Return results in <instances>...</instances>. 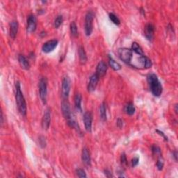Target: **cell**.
I'll return each instance as SVG.
<instances>
[{"mask_svg":"<svg viewBox=\"0 0 178 178\" xmlns=\"http://www.w3.org/2000/svg\"><path fill=\"white\" fill-rule=\"evenodd\" d=\"M63 16L62 15H58L54 20V27L56 29H58L60 26L61 25V24L63 23Z\"/></svg>","mask_w":178,"mask_h":178,"instance_id":"26","label":"cell"},{"mask_svg":"<svg viewBox=\"0 0 178 178\" xmlns=\"http://www.w3.org/2000/svg\"><path fill=\"white\" fill-rule=\"evenodd\" d=\"M125 111L126 113L129 115H132L135 113V107L134 105L132 103H129L125 107Z\"/></svg>","mask_w":178,"mask_h":178,"instance_id":"23","label":"cell"},{"mask_svg":"<svg viewBox=\"0 0 178 178\" xmlns=\"http://www.w3.org/2000/svg\"><path fill=\"white\" fill-rule=\"evenodd\" d=\"M173 157H175V161H177V151H175V152H173Z\"/></svg>","mask_w":178,"mask_h":178,"instance_id":"36","label":"cell"},{"mask_svg":"<svg viewBox=\"0 0 178 178\" xmlns=\"http://www.w3.org/2000/svg\"><path fill=\"white\" fill-rule=\"evenodd\" d=\"M107 70V65L104 61H101L98 63V66L96 68V74L99 77H102V76H104L106 74Z\"/></svg>","mask_w":178,"mask_h":178,"instance_id":"15","label":"cell"},{"mask_svg":"<svg viewBox=\"0 0 178 178\" xmlns=\"http://www.w3.org/2000/svg\"><path fill=\"white\" fill-rule=\"evenodd\" d=\"M147 81L153 96L155 97L160 96L162 93L163 88L156 74L154 73L149 74L147 76Z\"/></svg>","mask_w":178,"mask_h":178,"instance_id":"1","label":"cell"},{"mask_svg":"<svg viewBox=\"0 0 178 178\" xmlns=\"http://www.w3.org/2000/svg\"><path fill=\"white\" fill-rule=\"evenodd\" d=\"M100 77L96 74H93L90 77L89 83L88 84V90L89 92H93L96 90Z\"/></svg>","mask_w":178,"mask_h":178,"instance_id":"13","label":"cell"},{"mask_svg":"<svg viewBox=\"0 0 178 178\" xmlns=\"http://www.w3.org/2000/svg\"><path fill=\"white\" fill-rule=\"evenodd\" d=\"M117 126L119 128H121V129L122 127H123V121H122L121 119L118 118V119L117 120Z\"/></svg>","mask_w":178,"mask_h":178,"instance_id":"33","label":"cell"},{"mask_svg":"<svg viewBox=\"0 0 178 178\" xmlns=\"http://www.w3.org/2000/svg\"><path fill=\"white\" fill-rule=\"evenodd\" d=\"M109 19H110L113 24H116V25H119L121 24V20H119V18L117 17L115 14L113 13H109Z\"/></svg>","mask_w":178,"mask_h":178,"instance_id":"25","label":"cell"},{"mask_svg":"<svg viewBox=\"0 0 178 178\" xmlns=\"http://www.w3.org/2000/svg\"><path fill=\"white\" fill-rule=\"evenodd\" d=\"M70 86H71V82H70V77L68 76H65L62 80L61 86V94L63 99H67L69 96Z\"/></svg>","mask_w":178,"mask_h":178,"instance_id":"5","label":"cell"},{"mask_svg":"<svg viewBox=\"0 0 178 178\" xmlns=\"http://www.w3.org/2000/svg\"><path fill=\"white\" fill-rule=\"evenodd\" d=\"M144 34H145V36L146 37V38L148 39V40L152 41L154 34V25L150 23L146 24V26H145V29H144Z\"/></svg>","mask_w":178,"mask_h":178,"instance_id":"14","label":"cell"},{"mask_svg":"<svg viewBox=\"0 0 178 178\" xmlns=\"http://www.w3.org/2000/svg\"><path fill=\"white\" fill-rule=\"evenodd\" d=\"M61 111L62 114L66 119V121L69 119L70 117H72V115H73V113L71 111L70 103L68 102V101L66 99H63V100L61 102Z\"/></svg>","mask_w":178,"mask_h":178,"instance_id":"7","label":"cell"},{"mask_svg":"<svg viewBox=\"0 0 178 178\" xmlns=\"http://www.w3.org/2000/svg\"><path fill=\"white\" fill-rule=\"evenodd\" d=\"M157 133H159V135H160V136H163V138H164V139H165V140H166V141H167V140H168V138L166 137V136H165V134H163L162 132L159 131V130H157Z\"/></svg>","mask_w":178,"mask_h":178,"instance_id":"35","label":"cell"},{"mask_svg":"<svg viewBox=\"0 0 178 178\" xmlns=\"http://www.w3.org/2000/svg\"><path fill=\"white\" fill-rule=\"evenodd\" d=\"M82 160L84 164L87 167L90 166L91 165V159H90V154L88 149L85 147L83 148L82 152Z\"/></svg>","mask_w":178,"mask_h":178,"instance_id":"12","label":"cell"},{"mask_svg":"<svg viewBox=\"0 0 178 178\" xmlns=\"http://www.w3.org/2000/svg\"><path fill=\"white\" fill-rule=\"evenodd\" d=\"M79 60L82 64H84L87 61V56L85 51V49L82 46H80L79 47Z\"/></svg>","mask_w":178,"mask_h":178,"instance_id":"18","label":"cell"},{"mask_svg":"<svg viewBox=\"0 0 178 178\" xmlns=\"http://www.w3.org/2000/svg\"><path fill=\"white\" fill-rule=\"evenodd\" d=\"M104 174H105V175H106L107 177H113L112 174H111V172L109 171H108V170H105V171H104Z\"/></svg>","mask_w":178,"mask_h":178,"instance_id":"34","label":"cell"},{"mask_svg":"<svg viewBox=\"0 0 178 178\" xmlns=\"http://www.w3.org/2000/svg\"><path fill=\"white\" fill-rule=\"evenodd\" d=\"M121 163L123 165H127V157H126V155H125V153H123V154L121 155Z\"/></svg>","mask_w":178,"mask_h":178,"instance_id":"31","label":"cell"},{"mask_svg":"<svg viewBox=\"0 0 178 178\" xmlns=\"http://www.w3.org/2000/svg\"><path fill=\"white\" fill-rule=\"evenodd\" d=\"M37 26V20L34 15H29L27 18V26L26 30L28 33H33L36 29Z\"/></svg>","mask_w":178,"mask_h":178,"instance_id":"10","label":"cell"},{"mask_svg":"<svg viewBox=\"0 0 178 178\" xmlns=\"http://www.w3.org/2000/svg\"><path fill=\"white\" fill-rule=\"evenodd\" d=\"M82 96L80 93L76 94L75 97H74V104H75L76 109H77L79 111H82Z\"/></svg>","mask_w":178,"mask_h":178,"instance_id":"20","label":"cell"},{"mask_svg":"<svg viewBox=\"0 0 178 178\" xmlns=\"http://www.w3.org/2000/svg\"><path fill=\"white\" fill-rule=\"evenodd\" d=\"M132 49L133 50L134 52L139 54H144L143 51V49L137 43L134 42L132 43Z\"/></svg>","mask_w":178,"mask_h":178,"instance_id":"24","label":"cell"},{"mask_svg":"<svg viewBox=\"0 0 178 178\" xmlns=\"http://www.w3.org/2000/svg\"><path fill=\"white\" fill-rule=\"evenodd\" d=\"M15 100L18 111L22 116H26V103L21 91L20 82H17L15 84Z\"/></svg>","mask_w":178,"mask_h":178,"instance_id":"2","label":"cell"},{"mask_svg":"<svg viewBox=\"0 0 178 178\" xmlns=\"http://www.w3.org/2000/svg\"><path fill=\"white\" fill-rule=\"evenodd\" d=\"M163 164H164V163H163V159H162V157H159L158 159H157V168H158L159 171H161V170L163 169Z\"/></svg>","mask_w":178,"mask_h":178,"instance_id":"27","label":"cell"},{"mask_svg":"<svg viewBox=\"0 0 178 178\" xmlns=\"http://www.w3.org/2000/svg\"><path fill=\"white\" fill-rule=\"evenodd\" d=\"M152 151L153 152V154H154L156 155H159V156H161V149L159 148L157 146H153L152 147Z\"/></svg>","mask_w":178,"mask_h":178,"instance_id":"29","label":"cell"},{"mask_svg":"<svg viewBox=\"0 0 178 178\" xmlns=\"http://www.w3.org/2000/svg\"><path fill=\"white\" fill-rule=\"evenodd\" d=\"M92 122L93 115L92 113L89 111H87L84 115V123L86 130L88 132H91L92 130Z\"/></svg>","mask_w":178,"mask_h":178,"instance_id":"11","label":"cell"},{"mask_svg":"<svg viewBox=\"0 0 178 178\" xmlns=\"http://www.w3.org/2000/svg\"><path fill=\"white\" fill-rule=\"evenodd\" d=\"M93 19H94V13L92 11H88L86 13V17H85V24H84V29L85 34L87 36H90L93 32Z\"/></svg>","mask_w":178,"mask_h":178,"instance_id":"3","label":"cell"},{"mask_svg":"<svg viewBox=\"0 0 178 178\" xmlns=\"http://www.w3.org/2000/svg\"><path fill=\"white\" fill-rule=\"evenodd\" d=\"M39 96L43 102V104H46L47 96V80L45 77H42L40 79L38 84Z\"/></svg>","mask_w":178,"mask_h":178,"instance_id":"4","label":"cell"},{"mask_svg":"<svg viewBox=\"0 0 178 178\" xmlns=\"http://www.w3.org/2000/svg\"><path fill=\"white\" fill-rule=\"evenodd\" d=\"M39 143H40V146L42 147V148H45L46 146V141H45V138L43 137V136H40L39 138Z\"/></svg>","mask_w":178,"mask_h":178,"instance_id":"30","label":"cell"},{"mask_svg":"<svg viewBox=\"0 0 178 178\" xmlns=\"http://www.w3.org/2000/svg\"><path fill=\"white\" fill-rule=\"evenodd\" d=\"M76 174L79 177H86V174L84 170L82 168H78L76 170Z\"/></svg>","mask_w":178,"mask_h":178,"instance_id":"28","label":"cell"},{"mask_svg":"<svg viewBox=\"0 0 178 178\" xmlns=\"http://www.w3.org/2000/svg\"><path fill=\"white\" fill-rule=\"evenodd\" d=\"M18 61H19V63L22 68H23V69L26 70H29L30 68L29 62L28 61V60L26 59V58L24 57V55H22V54L19 55V57H18Z\"/></svg>","mask_w":178,"mask_h":178,"instance_id":"17","label":"cell"},{"mask_svg":"<svg viewBox=\"0 0 178 178\" xmlns=\"http://www.w3.org/2000/svg\"><path fill=\"white\" fill-rule=\"evenodd\" d=\"M109 64L110 65V67L112 68L113 70H115V71H118V70H121V65L120 64L115 61L112 57H109Z\"/></svg>","mask_w":178,"mask_h":178,"instance_id":"19","label":"cell"},{"mask_svg":"<svg viewBox=\"0 0 178 178\" xmlns=\"http://www.w3.org/2000/svg\"><path fill=\"white\" fill-rule=\"evenodd\" d=\"M18 31V22L16 20H13L10 24V36L13 39H15Z\"/></svg>","mask_w":178,"mask_h":178,"instance_id":"16","label":"cell"},{"mask_svg":"<svg viewBox=\"0 0 178 178\" xmlns=\"http://www.w3.org/2000/svg\"><path fill=\"white\" fill-rule=\"evenodd\" d=\"M51 123V111L49 109H47L45 111L42 118V127L43 129L47 130L49 129Z\"/></svg>","mask_w":178,"mask_h":178,"instance_id":"9","label":"cell"},{"mask_svg":"<svg viewBox=\"0 0 178 178\" xmlns=\"http://www.w3.org/2000/svg\"><path fill=\"white\" fill-rule=\"evenodd\" d=\"M70 33H71V35L72 37H77L78 36V30H77V26H76V24L74 22H72L71 24L70 25Z\"/></svg>","mask_w":178,"mask_h":178,"instance_id":"22","label":"cell"},{"mask_svg":"<svg viewBox=\"0 0 178 178\" xmlns=\"http://www.w3.org/2000/svg\"><path fill=\"white\" fill-rule=\"evenodd\" d=\"M58 43H59V41L56 40V39L47 41L46 43H45L43 44L42 47V50L45 53L51 52V51H52L57 47Z\"/></svg>","mask_w":178,"mask_h":178,"instance_id":"8","label":"cell"},{"mask_svg":"<svg viewBox=\"0 0 178 178\" xmlns=\"http://www.w3.org/2000/svg\"><path fill=\"white\" fill-rule=\"evenodd\" d=\"M118 56L120 59L123 61L124 63L126 64L129 63V62L131 59L132 54V49L128 48H120L118 49Z\"/></svg>","mask_w":178,"mask_h":178,"instance_id":"6","label":"cell"},{"mask_svg":"<svg viewBox=\"0 0 178 178\" xmlns=\"http://www.w3.org/2000/svg\"><path fill=\"white\" fill-rule=\"evenodd\" d=\"M138 161H139V158L138 157H134V158L132 160V167H135L138 165Z\"/></svg>","mask_w":178,"mask_h":178,"instance_id":"32","label":"cell"},{"mask_svg":"<svg viewBox=\"0 0 178 178\" xmlns=\"http://www.w3.org/2000/svg\"><path fill=\"white\" fill-rule=\"evenodd\" d=\"M177 104H175V112H176V113H177Z\"/></svg>","mask_w":178,"mask_h":178,"instance_id":"37","label":"cell"},{"mask_svg":"<svg viewBox=\"0 0 178 178\" xmlns=\"http://www.w3.org/2000/svg\"><path fill=\"white\" fill-rule=\"evenodd\" d=\"M100 118L103 121H107V107L104 102H102L100 107Z\"/></svg>","mask_w":178,"mask_h":178,"instance_id":"21","label":"cell"}]
</instances>
